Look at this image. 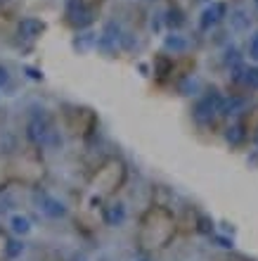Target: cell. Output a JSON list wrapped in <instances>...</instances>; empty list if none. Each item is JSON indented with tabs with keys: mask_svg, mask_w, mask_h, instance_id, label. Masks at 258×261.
Instances as JSON below:
<instances>
[{
	"mask_svg": "<svg viewBox=\"0 0 258 261\" xmlns=\"http://www.w3.org/2000/svg\"><path fill=\"white\" fill-rule=\"evenodd\" d=\"M26 136L31 143L41 145V147H48V150H57V147H62V136L54 130V126L50 124V119L45 112H38L36 110L34 114H31V119H28L26 124Z\"/></svg>",
	"mask_w": 258,
	"mask_h": 261,
	"instance_id": "1",
	"label": "cell"
},
{
	"mask_svg": "<svg viewBox=\"0 0 258 261\" xmlns=\"http://www.w3.org/2000/svg\"><path fill=\"white\" fill-rule=\"evenodd\" d=\"M220 105H223V97L213 90V93L204 95L202 100H197L194 110H192V117H194L197 124H211V121L220 114Z\"/></svg>",
	"mask_w": 258,
	"mask_h": 261,
	"instance_id": "2",
	"label": "cell"
},
{
	"mask_svg": "<svg viewBox=\"0 0 258 261\" xmlns=\"http://www.w3.org/2000/svg\"><path fill=\"white\" fill-rule=\"evenodd\" d=\"M34 202L38 204L41 214H45L48 219H52V221L67 219L69 209H67V204H64L60 197H54V195L43 193V190H41V193H34Z\"/></svg>",
	"mask_w": 258,
	"mask_h": 261,
	"instance_id": "3",
	"label": "cell"
},
{
	"mask_svg": "<svg viewBox=\"0 0 258 261\" xmlns=\"http://www.w3.org/2000/svg\"><path fill=\"white\" fill-rule=\"evenodd\" d=\"M225 14H227L225 3H211V5H206L204 10H202V14H199V29H202V31H209V29H213L218 21L223 19Z\"/></svg>",
	"mask_w": 258,
	"mask_h": 261,
	"instance_id": "4",
	"label": "cell"
},
{
	"mask_svg": "<svg viewBox=\"0 0 258 261\" xmlns=\"http://www.w3.org/2000/svg\"><path fill=\"white\" fill-rule=\"evenodd\" d=\"M69 19L76 27H88L93 21V14H90V10L83 5L81 0H69Z\"/></svg>",
	"mask_w": 258,
	"mask_h": 261,
	"instance_id": "5",
	"label": "cell"
},
{
	"mask_svg": "<svg viewBox=\"0 0 258 261\" xmlns=\"http://www.w3.org/2000/svg\"><path fill=\"white\" fill-rule=\"evenodd\" d=\"M10 230H12L17 238H26V235H31V230H34V223H31V219H28L26 214H12V216H10Z\"/></svg>",
	"mask_w": 258,
	"mask_h": 261,
	"instance_id": "6",
	"label": "cell"
},
{
	"mask_svg": "<svg viewBox=\"0 0 258 261\" xmlns=\"http://www.w3.org/2000/svg\"><path fill=\"white\" fill-rule=\"evenodd\" d=\"M104 221H107V226H121L126 221V206L121 202H111L109 206H104Z\"/></svg>",
	"mask_w": 258,
	"mask_h": 261,
	"instance_id": "7",
	"label": "cell"
},
{
	"mask_svg": "<svg viewBox=\"0 0 258 261\" xmlns=\"http://www.w3.org/2000/svg\"><path fill=\"white\" fill-rule=\"evenodd\" d=\"M43 29H45V24L41 19H36V17H26V19L19 21V34L24 38H38L43 34Z\"/></svg>",
	"mask_w": 258,
	"mask_h": 261,
	"instance_id": "8",
	"label": "cell"
},
{
	"mask_svg": "<svg viewBox=\"0 0 258 261\" xmlns=\"http://www.w3.org/2000/svg\"><path fill=\"white\" fill-rule=\"evenodd\" d=\"M26 252V245H24V238H10V240L3 245V254H5V259L14 261V259H19L21 254Z\"/></svg>",
	"mask_w": 258,
	"mask_h": 261,
	"instance_id": "9",
	"label": "cell"
},
{
	"mask_svg": "<svg viewBox=\"0 0 258 261\" xmlns=\"http://www.w3.org/2000/svg\"><path fill=\"white\" fill-rule=\"evenodd\" d=\"M187 38H185L183 34H178V31H173V34H168L166 38H163V48L170 50V53H183V50H187Z\"/></svg>",
	"mask_w": 258,
	"mask_h": 261,
	"instance_id": "10",
	"label": "cell"
},
{
	"mask_svg": "<svg viewBox=\"0 0 258 261\" xmlns=\"http://www.w3.org/2000/svg\"><path fill=\"white\" fill-rule=\"evenodd\" d=\"M242 107H244V100H242V97H230V100H223V105H220V114H225V117H235V114L242 112Z\"/></svg>",
	"mask_w": 258,
	"mask_h": 261,
	"instance_id": "11",
	"label": "cell"
},
{
	"mask_svg": "<svg viewBox=\"0 0 258 261\" xmlns=\"http://www.w3.org/2000/svg\"><path fill=\"white\" fill-rule=\"evenodd\" d=\"M239 81L244 83L249 90H258V67H246Z\"/></svg>",
	"mask_w": 258,
	"mask_h": 261,
	"instance_id": "12",
	"label": "cell"
},
{
	"mask_svg": "<svg viewBox=\"0 0 258 261\" xmlns=\"http://www.w3.org/2000/svg\"><path fill=\"white\" fill-rule=\"evenodd\" d=\"M225 140H227V143L230 145H239L242 143V140H244V128H242V126H230V128L225 130Z\"/></svg>",
	"mask_w": 258,
	"mask_h": 261,
	"instance_id": "13",
	"label": "cell"
},
{
	"mask_svg": "<svg viewBox=\"0 0 258 261\" xmlns=\"http://www.w3.org/2000/svg\"><path fill=\"white\" fill-rule=\"evenodd\" d=\"M230 21H232V27L237 29V31H242V29L249 27V17H246L244 10H235V12L230 14Z\"/></svg>",
	"mask_w": 258,
	"mask_h": 261,
	"instance_id": "14",
	"label": "cell"
},
{
	"mask_svg": "<svg viewBox=\"0 0 258 261\" xmlns=\"http://www.w3.org/2000/svg\"><path fill=\"white\" fill-rule=\"evenodd\" d=\"M197 90H199L197 79H185V81L180 83V93H183V95H197Z\"/></svg>",
	"mask_w": 258,
	"mask_h": 261,
	"instance_id": "15",
	"label": "cell"
},
{
	"mask_svg": "<svg viewBox=\"0 0 258 261\" xmlns=\"http://www.w3.org/2000/svg\"><path fill=\"white\" fill-rule=\"evenodd\" d=\"M168 17H166V21H168V27H173V29H180L185 24V19H183V12L180 10H168Z\"/></svg>",
	"mask_w": 258,
	"mask_h": 261,
	"instance_id": "16",
	"label": "cell"
},
{
	"mask_svg": "<svg viewBox=\"0 0 258 261\" xmlns=\"http://www.w3.org/2000/svg\"><path fill=\"white\" fill-rule=\"evenodd\" d=\"M249 57H251L253 62H258V31L251 36V41H249Z\"/></svg>",
	"mask_w": 258,
	"mask_h": 261,
	"instance_id": "17",
	"label": "cell"
},
{
	"mask_svg": "<svg viewBox=\"0 0 258 261\" xmlns=\"http://www.w3.org/2000/svg\"><path fill=\"white\" fill-rule=\"evenodd\" d=\"M225 62L232 64V67H237V64H239V53H237V50H235V48L227 50V53H225Z\"/></svg>",
	"mask_w": 258,
	"mask_h": 261,
	"instance_id": "18",
	"label": "cell"
},
{
	"mask_svg": "<svg viewBox=\"0 0 258 261\" xmlns=\"http://www.w3.org/2000/svg\"><path fill=\"white\" fill-rule=\"evenodd\" d=\"M7 83H10V71H7V67L0 64V88H5Z\"/></svg>",
	"mask_w": 258,
	"mask_h": 261,
	"instance_id": "19",
	"label": "cell"
},
{
	"mask_svg": "<svg viewBox=\"0 0 258 261\" xmlns=\"http://www.w3.org/2000/svg\"><path fill=\"white\" fill-rule=\"evenodd\" d=\"M137 261H150V259H137Z\"/></svg>",
	"mask_w": 258,
	"mask_h": 261,
	"instance_id": "20",
	"label": "cell"
},
{
	"mask_svg": "<svg viewBox=\"0 0 258 261\" xmlns=\"http://www.w3.org/2000/svg\"><path fill=\"white\" fill-rule=\"evenodd\" d=\"M199 3H209V0H199Z\"/></svg>",
	"mask_w": 258,
	"mask_h": 261,
	"instance_id": "21",
	"label": "cell"
},
{
	"mask_svg": "<svg viewBox=\"0 0 258 261\" xmlns=\"http://www.w3.org/2000/svg\"><path fill=\"white\" fill-rule=\"evenodd\" d=\"M253 3H256V7H258V0H253Z\"/></svg>",
	"mask_w": 258,
	"mask_h": 261,
	"instance_id": "22",
	"label": "cell"
}]
</instances>
